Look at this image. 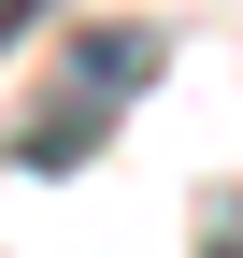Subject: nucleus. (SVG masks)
Here are the masks:
<instances>
[{"label": "nucleus", "instance_id": "obj_2", "mask_svg": "<svg viewBox=\"0 0 243 258\" xmlns=\"http://www.w3.org/2000/svg\"><path fill=\"white\" fill-rule=\"evenodd\" d=\"M200 258H243V186H215V201H200Z\"/></svg>", "mask_w": 243, "mask_h": 258}, {"label": "nucleus", "instance_id": "obj_1", "mask_svg": "<svg viewBox=\"0 0 243 258\" xmlns=\"http://www.w3.org/2000/svg\"><path fill=\"white\" fill-rule=\"evenodd\" d=\"M172 72V43L143 15H100V29H72L57 43V72H43V101L15 115V172H86V158L129 129V101Z\"/></svg>", "mask_w": 243, "mask_h": 258}]
</instances>
